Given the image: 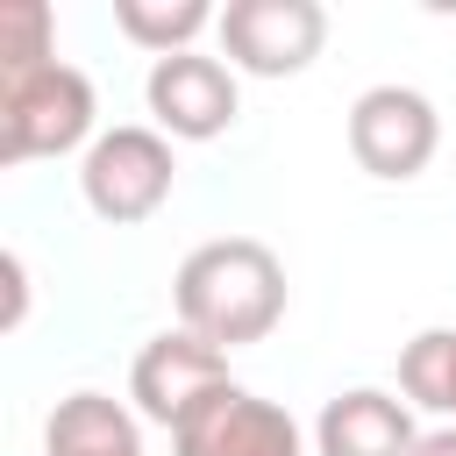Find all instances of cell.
Here are the masks:
<instances>
[{
  "mask_svg": "<svg viewBox=\"0 0 456 456\" xmlns=\"http://www.w3.org/2000/svg\"><path fill=\"white\" fill-rule=\"evenodd\" d=\"M142 107H150V128L171 135V142H214L235 128L242 114V86L221 57L207 50H178V57H157L150 78H142Z\"/></svg>",
  "mask_w": 456,
  "mask_h": 456,
  "instance_id": "cell-6",
  "label": "cell"
},
{
  "mask_svg": "<svg viewBox=\"0 0 456 456\" xmlns=\"http://www.w3.org/2000/svg\"><path fill=\"white\" fill-rule=\"evenodd\" d=\"M413 456H456V428H449V420H442V428H428Z\"/></svg>",
  "mask_w": 456,
  "mask_h": 456,
  "instance_id": "cell-15",
  "label": "cell"
},
{
  "mask_svg": "<svg viewBox=\"0 0 456 456\" xmlns=\"http://www.w3.org/2000/svg\"><path fill=\"white\" fill-rule=\"evenodd\" d=\"M114 28L135 50H150V64H157V57L192 50L207 28H221V7H207V0H114Z\"/></svg>",
  "mask_w": 456,
  "mask_h": 456,
  "instance_id": "cell-11",
  "label": "cell"
},
{
  "mask_svg": "<svg viewBox=\"0 0 456 456\" xmlns=\"http://www.w3.org/2000/svg\"><path fill=\"white\" fill-rule=\"evenodd\" d=\"M221 385H235V370H228V356H221L214 342H200L192 328L150 335V342L135 349V363H128V399H135V413L157 420V428H178V420H185L200 399H214Z\"/></svg>",
  "mask_w": 456,
  "mask_h": 456,
  "instance_id": "cell-8",
  "label": "cell"
},
{
  "mask_svg": "<svg viewBox=\"0 0 456 456\" xmlns=\"http://www.w3.org/2000/svg\"><path fill=\"white\" fill-rule=\"evenodd\" d=\"M43 456H142V413L107 392H64L43 420Z\"/></svg>",
  "mask_w": 456,
  "mask_h": 456,
  "instance_id": "cell-10",
  "label": "cell"
},
{
  "mask_svg": "<svg viewBox=\"0 0 456 456\" xmlns=\"http://www.w3.org/2000/svg\"><path fill=\"white\" fill-rule=\"evenodd\" d=\"M399 399L428 406L456 428V328H420L399 349Z\"/></svg>",
  "mask_w": 456,
  "mask_h": 456,
  "instance_id": "cell-12",
  "label": "cell"
},
{
  "mask_svg": "<svg viewBox=\"0 0 456 456\" xmlns=\"http://www.w3.org/2000/svg\"><path fill=\"white\" fill-rule=\"evenodd\" d=\"M413 449H420L413 406L385 385H349L314 420V456H413Z\"/></svg>",
  "mask_w": 456,
  "mask_h": 456,
  "instance_id": "cell-9",
  "label": "cell"
},
{
  "mask_svg": "<svg viewBox=\"0 0 456 456\" xmlns=\"http://www.w3.org/2000/svg\"><path fill=\"white\" fill-rule=\"evenodd\" d=\"M171 306H178V328H192L200 342L235 356L285 321V264L256 235H214L178 264Z\"/></svg>",
  "mask_w": 456,
  "mask_h": 456,
  "instance_id": "cell-1",
  "label": "cell"
},
{
  "mask_svg": "<svg viewBox=\"0 0 456 456\" xmlns=\"http://www.w3.org/2000/svg\"><path fill=\"white\" fill-rule=\"evenodd\" d=\"M57 57V14L43 0H7L0 7V71H28Z\"/></svg>",
  "mask_w": 456,
  "mask_h": 456,
  "instance_id": "cell-13",
  "label": "cell"
},
{
  "mask_svg": "<svg viewBox=\"0 0 456 456\" xmlns=\"http://www.w3.org/2000/svg\"><path fill=\"white\" fill-rule=\"evenodd\" d=\"M0 278H7V314H0V328L14 335V328H21V314H28V264H21V249H7V256H0Z\"/></svg>",
  "mask_w": 456,
  "mask_h": 456,
  "instance_id": "cell-14",
  "label": "cell"
},
{
  "mask_svg": "<svg viewBox=\"0 0 456 456\" xmlns=\"http://www.w3.org/2000/svg\"><path fill=\"white\" fill-rule=\"evenodd\" d=\"M171 185H178V157H171V135H157L150 121L100 128V142L78 157V200L107 228L150 221L171 200Z\"/></svg>",
  "mask_w": 456,
  "mask_h": 456,
  "instance_id": "cell-3",
  "label": "cell"
},
{
  "mask_svg": "<svg viewBox=\"0 0 456 456\" xmlns=\"http://www.w3.org/2000/svg\"><path fill=\"white\" fill-rule=\"evenodd\" d=\"M100 100H93V78L64 57L50 64H28V71H0V164H36V157H71V150H93L100 128H93Z\"/></svg>",
  "mask_w": 456,
  "mask_h": 456,
  "instance_id": "cell-2",
  "label": "cell"
},
{
  "mask_svg": "<svg viewBox=\"0 0 456 456\" xmlns=\"http://www.w3.org/2000/svg\"><path fill=\"white\" fill-rule=\"evenodd\" d=\"M214 36L235 78H292L328 50V7L321 0H228Z\"/></svg>",
  "mask_w": 456,
  "mask_h": 456,
  "instance_id": "cell-4",
  "label": "cell"
},
{
  "mask_svg": "<svg viewBox=\"0 0 456 456\" xmlns=\"http://www.w3.org/2000/svg\"><path fill=\"white\" fill-rule=\"evenodd\" d=\"M442 150V114L420 86H370L349 100V157L356 171L385 178V185H406L435 164Z\"/></svg>",
  "mask_w": 456,
  "mask_h": 456,
  "instance_id": "cell-5",
  "label": "cell"
},
{
  "mask_svg": "<svg viewBox=\"0 0 456 456\" xmlns=\"http://www.w3.org/2000/svg\"><path fill=\"white\" fill-rule=\"evenodd\" d=\"M171 456H306V435L278 399L249 385H221L171 428Z\"/></svg>",
  "mask_w": 456,
  "mask_h": 456,
  "instance_id": "cell-7",
  "label": "cell"
}]
</instances>
